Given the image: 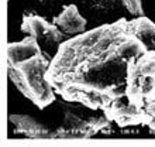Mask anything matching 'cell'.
<instances>
[{
  "label": "cell",
  "mask_w": 155,
  "mask_h": 147,
  "mask_svg": "<svg viewBox=\"0 0 155 147\" xmlns=\"http://www.w3.org/2000/svg\"><path fill=\"white\" fill-rule=\"evenodd\" d=\"M148 125H150V126H151L152 129H155V118H152V119H151V122L148 123Z\"/></svg>",
  "instance_id": "cell-5"
},
{
  "label": "cell",
  "mask_w": 155,
  "mask_h": 147,
  "mask_svg": "<svg viewBox=\"0 0 155 147\" xmlns=\"http://www.w3.org/2000/svg\"><path fill=\"white\" fill-rule=\"evenodd\" d=\"M58 29L68 34H76V33H82L85 30L86 21L85 19L79 14L78 9L75 6H68L59 16L55 19V23Z\"/></svg>",
  "instance_id": "cell-2"
},
{
  "label": "cell",
  "mask_w": 155,
  "mask_h": 147,
  "mask_svg": "<svg viewBox=\"0 0 155 147\" xmlns=\"http://www.w3.org/2000/svg\"><path fill=\"white\" fill-rule=\"evenodd\" d=\"M24 20H27L30 23V27H31V31H33V36L37 37V38L38 37L44 36V34L48 31L49 27H51L49 23H47L44 19H41V17H38V16L27 17V19H24Z\"/></svg>",
  "instance_id": "cell-4"
},
{
  "label": "cell",
  "mask_w": 155,
  "mask_h": 147,
  "mask_svg": "<svg viewBox=\"0 0 155 147\" xmlns=\"http://www.w3.org/2000/svg\"><path fill=\"white\" fill-rule=\"evenodd\" d=\"M7 54L8 64H13V65H20L23 62L40 55V47H38L37 43V37L27 36V38L23 40L21 43L10 44Z\"/></svg>",
  "instance_id": "cell-1"
},
{
  "label": "cell",
  "mask_w": 155,
  "mask_h": 147,
  "mask_svg": "<svg viewBox=\"0 0 155 147\" xmlns=\"http://www.w3.org/2000/svg\"><path fill=\"white\" fill-rule=\"evenodd\" d=\"M147 51H148L147 45L144 44L143 41L135 36L130 37L128 41H126L124 44L120 45V47L117 48V54L127 62L138 60V58L143 57Z\"/></svg>",
  "instance_id": "cell-3"
}]
</instances>
